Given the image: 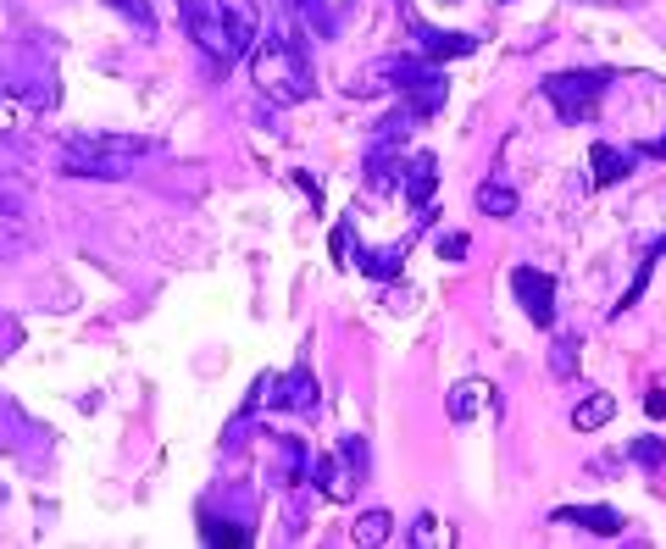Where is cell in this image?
Returning a JSON list of instances; mask_svg holds the SVG:
<instances>
[{
    "label": "cell",
    "instance_id": "ffe728a7",
    "mask_svg": "<svg viewBox=\"0 0 666 549\" xmlns=\"http://www.w3.org/2000/svg\"><path fill=\"white\" fill-rule=\"evenodd\" d=\"M18 117H23V111H18V100H12V95H0V133H12V128H18Z\"/></svg>",
    "mask_w": 666,
    "mask_h": 549
},
{
    "label": "cell",
    "instance_id": "52a82bcc",
    "mask_svg": "<svg viewBox=\"0 0 666 549\" xmlns=\"http://www.w3.org/2000/svg\"><path fill=\"white\" fill-rule=\"evenodd\" d=\"M356 483H361V472H350V466H345V450H339V455H323V461H317V472H312V488H317L323 499H334V505L356 499Z\"/></svg>",
    "mask_w": 666,
    "mask_h": 549
},
{
    "label": "cell",
    "instance_id": "5b68a950",
    "mask_svg": "<svg viewBox=\"0 0 666 549\" xmlns=\"http://www.w3.org/2000/svg\"><path fill=\"white\" fill-rule=\"evenodd\" d=\"M389 73H394V89L406 95L412 117H434L445 106V73H439V62H394Z\"/></svg>",
    "mask_w": 666,
    "mask_h": 549
},
{
    "label": "cell",
    "instance_id": "2e32d148",
    "mask_svg": "<svg viewBox=\"0 0 666 549\" xmlns=\"http://www.w3.org/2000/svg\"><path fill=\"white\" fill-rule=\"evenodd\" d=\"M478 211H483V217H511V211H516V195H511L505 184H483V189H478Z\"/></svg>",
    "mask_w": 666,
    "mask_h": 549
},
{
    "label": "cell",
    "instance_id": "44dd1931",
    "mask_svg": "<svg viewBox=\"0 0 666 549\" xmlns=\"http://www.w3.org/2000/svg\"><path fill=\"white\" fill-rule=\"evenodd\" d=\"M644 410H649V417H666V394H660V388H649V399H644Z\"/></svg>",
    "mask_w": 666,
    "mask_h": 549
},
{
    "label": "cell",
    "instance_id": "9c48e42d",
    "mask_svg": "<svg viewBox=\"0 0 666 549\" xmlns=\"http://www.w3.org/2000/svg\"><path fill=\"white\" fill-rule=\"evenodd\" d=\"M434 184H439V162H434L428 151H417V156L406 162V200H412L417 211H428V200H434Z\"/></svg>",
    "mask_w": 666,
    "mask_h": 549
},
{
    "label": "cell",
    "instance_id": "7a4b0ae2",
    "mask_svg": "<svg viewBox=\"0 0 666 549\" xmlns=\"http://www.w3.org/2000/svg\"><path fill=\"white\" fill-rule=\"evenodd\" d=\"M255 89L273 106H301L312 95V62L295 29L266 34V45L255 51Z\"/></svg>",
    "mask_w": 666,
    "mask_h": 549
},
{
    "label": "cell",
    "instance_id": "277c9868",
    "mask_svg": "<svg viewBox=\"0 0 666 549\" xmlns=\"http://www.w3.org/2000/svg\"><path fill=\"white\" fill-rule=\"evenodd\" d=\"M605 89H611V73H550L545 78V100L556 106L561 122H594Z\"/></svg>",
    "mask_w": 666,
    "mask_h": 549
},
{
    "label": "cell",
    "instance_id": "5bb4252c",
    "mask_svg": "<svg viewBox=\"0 0 666 549\" xmlns=\"http://www.w3.org/2000/svg\"><path fill=\"white\" fill-rule=\"evenodd\" d=\"M389 532H394V516L389 510H367V516H356V543L361 549H372V543H389Z\"/></svg>",
    "mask_w": 666,
    "mask_h": 549
},
{
    "label": "cell",
    "instance_id": "4fadbf2b",
    "mask_svg": "<svg viewBox=\"0 0 666 549\" xmlns=\"http://www.w3.org/2000/svg\"><path fill=\"white\" fill-rule=\"evenodd\" d=\"M578 355H583V339L578 333H556L550 339V372L556 377H572L578 372Z\"/></svg>",
    "mask_w": 666,
    "mask_h": 549
},
{
    "label": "cell",
    "instance_id": "e0dca14e",
    "mask_svg": "<svg viewBox=\"0 0 666 549\" xmlns=\"http://www.w3.org/2000/svg\"><path fill=\"white\" fill-rule=\"evenodd\" d=\"M627 455H633L638 466H660V461H666V439H660V433H644V439L627 444Z\"/></svg>",
    "mask_w": 666,
    "mask_h": 549
},
{
    "label": "cell",
    "instance_id": "7402d4cb",
    "mask_svg": "<svg viewBox=\"0 0 666 549\" xmlns=\"http://www.w3.org/2000/svg\"><path fill=\"white\" fill-rule=\"evenodd\" d=\"M638 156H666V133H660V140H649V145H638Z\"/></svg>",
    "mask_w": 666,
    "mask_h": 549
},
{
    "label": "cell",
    "instance_id": "8992f818",
    "mask_svg": "<svg viewBox=\"0 0 666 549\" xmlns=\"http://www.w3.org/2000/svg\"><path fill=\"white\" fill-rule=\"evenodd\" d=\"M511 289H516V300H522V311L539 322V328H556V278L550 272H539V266H516L511 272Z\"/></svg>",
    "mask_w": 666,
    "mask_h": 549
},
{
    "label": "cell",
    "instance_id": "d6986e66",
    "mask_svg": "<svg viewBox=\"0 0 666 549\" xmlns=\"http://www.w3.org/2000/svg\"><path fill=\"white\" fill-rule=\"evenodd\" d=\"M434 250H439L445 261H467V233H456V228H450V233H439V239H434Z\"/></svg>",
    "mask_w": 666,
    "mask_h": 549
},
{
    "label": "cell",
    "instance_id": "603a6c76",
    "mask_svg": "<svg viewBox=\"0 0 666 549\" xmlns=\"http://www.w3.org/2000/svg\"><path fill=\"white\" fill-rule=\"evenodd\" d=\"M0 211H7V217H18V195H0Z\"/></svg>",
    "mask_w": 666,
    "mask_h": 549
},
{
    "label": "cell",
    "instance_id": "8fae6325",
    "mask_svg": "<svg viewBox=\"0 0 666 549\" xmlns=\"http://www.w3.org/2000/svg\"><path fill=\"white\" fill-rule=\"evenodd\" d=\"M589 162H594V189H611L616 178H627V173H633V156H627V151H616V145H594V151H589Z\"/></svg>",
    "mask_w": 666,
    "mask_h": 549
},
{
    "label": "cell",
    "instance_id": "30bf717a",
    "mask_svg": "<svg viewBox=\"0 0 666 549\" xmlns=\"http://www.w3.org/2000/svg\"><path fill=\"white\" fill-rule=\"evenodd\" d=\"M483 405H489V383H478V377H461V383L450 388V422H456V428H467V422L478 417Z\"/></svg>",
    "mask_w": 666,
    "mask_h": 549
},
{
    "label": "cell",
    "instance_id": "9a60e30c",
    "mask_svg": "<svg viewBox=\"0 0 666 549\" xmlns=\"http://www.w3.org/2000/svg\"><path fill=\"white\" fill-rule=\"evenodd\" d=\"M450 538H456V532H450V521H439L434 510H423V516H417V527H412V543H417V549H434V543H450Z\"/></svg>",
    "mask_w": 666,
    "mask_h": 549
},
{
    "label": "cell",
    "instance_id": "6da1fadb",
    "mask_svg": "<svg viewBox=\"0 0 666 549\" xmlns=\"http://www.w3.org/2000/svg\"><path fill=\"white\" fill-rule=\"evenodd\" d=\"M178 18L217 73H228L261 34V12L250 0H178Z\"/></svg>",
    "mask_w": 666,
    "mask_h": 549
},
{
    "label": "cell",
    "instance_id": "3957f363",
    "mask_svg": "<svg viewBox=\"0 0 666 549\" xmlns=\"http://www.w3.org/2000/svg\"><path fill=\"white\" fill-rule=\"evenodd\" d=\"M140 156H151V140L140 133H67V173L128 178Z\"/></svg>",
    "mask_w": 666,
    "mask_h": 549
},
{
    "label": "cell",
    "instance_id": "ba28073f",
    "mask_svg": "<svg viewBox=\"0 0 666 549\" xmlns=\"http://www.w3.org/2000/svg\"><path fill=\"white\" fill-rule=\"evenodd\" d=\"M556 521L589 527V532H600V538H616V532H622V510H611V505H561Z\"/></svg>",
    "mask_w": 666,
    "mask_h": 549
},
{
    "label": "cell",
    "instance_id": "7c38bea8",
    "mask_svg": "<svg viewBox=\"0 0 666 549\" xmlns=\"http://www.w3.org/2000/svg\"><path fill=\"white\" fill-rule=\"evenodd\" d=\"M611 417H616V399H611V394H589V399H578V410H572V428L594 433V428H605Z\"/></svg>",
    "mask_w": 666,
    "mask_h": 549
},
{
    "label": "cell",
    "instance_id": "ac0fdd59",
    "mask_svg": "<svg viewBox=\"0 0 666 549\" xmlns=\"http://www.w3.org/2000/svg\"><path fill=\"white\" fill-rule=\"evenodd\" d=\"M111 7H117L128 23H140V34H151V29H156V18H151V7H145V0H111Z\"/></svg>",
    "mask_w": 666,
    "mask_h": 549
}]
</instances>
